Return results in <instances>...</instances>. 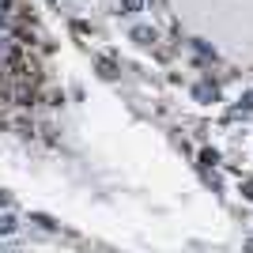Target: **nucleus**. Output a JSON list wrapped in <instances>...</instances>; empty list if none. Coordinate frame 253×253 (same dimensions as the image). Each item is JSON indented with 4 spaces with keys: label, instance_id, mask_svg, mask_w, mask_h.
<instances>
[{
    "label": "nucleus",
    "instance_id": "1",
    "mask_svg": "<svg viewBox=\"0 0 253 253\" xmlns=\"http://www.w3.org/2000/svg\"><path fill=\"white\" fill-rule=\"evenodd\" d=\"M132 42L151 45V42H155V31H151V27H132Z\"/></svg>",
    "mask_w": 253,
    "mask_h": 253
},
{
    "label": "nucleus",
    "instance_id": "2",
    "mask_svg": "<svg viewBox=\"0 0 253 253\" xmlns=\"http://www.w3.org/2000/svg\"><path fill=\"white\" fill-rule=\"evenodd\" d=\"M193 95L201 98V102H215V95H219V91H215L211 84H197V87H193Z\"/></svg>",
    "mask_w": 253,
    "mask_h": 253
},
{
    "label": "nucleus",
    "instance_id": "3",
    "mask_svg": "<svg viewBox=\"0 0 253 253\" xmlns=\"http://www.w3.org/2000/svg\"><path fill=\"white\" fill-rule=\"evenodd\" d=\"M15 231V219H11V215H0V234H11Z\"/></svg>",
    "mask_w": 253,
    "mask_h": 253
},
{
    "label": "nucleus",
    "instance_id": "4",
    "mask_svg": "<svg viewBox=\"0 0 253 253\" xmlns=\"http://www.w3.org/2000/svg\"><path fill=\"white\" fill-rule=\"evenodd\" d=\"M98 72H102L106 80H114V76H117V72H114V64H110V61H98Z\"/></svg>",
    "mask_w": 253,
    "mask_h": 253
},
{
    "label": "nucleus",
    "instance_id": "5",
    "mask_svg": "<svg viewBox=\"0 0 253 253\" xmlns=\"http://www.w3.org/2000/svg\"><path fill=\"white\" fill-rule=\"evenodd\" d=\"M144 8V0H125V11H140Z\"/></svg>",
    "mask_w": 253,
    "mask_h": 253
},
{
    "label": "nucleus",
    "instance_id": "6",
    "mask_svg": "<svg viewBox=\"0 0 253 253\" xmlns=\"http://www.w3.org/2000/svg\"><path fill=\"white\" fill-rule=\"evenodd\" d=\"M242 110H253V91H250V95L242 98Z\"/></svg>",
    "mask_w": 253,
    "mask_h": 253
},
{
    "label": "nucleus",
    "instance_id": "7",
    "mask_svg": "<svg viewBox=\"0 0 253 253\" xmlns=\"http://www.w3.org/2000/svg\"><path fill=\"white\" fill-rule=\"evenodd\" d=\"M242 193H246V197H250V201H253V181H250V185H246V189H242Z\"/></svg>",
    "mask_w": 253,
    "mask_h": 253
},
{
    "label": "nucleus",
    "instance_id": "8",
    "mask_svg": "<svg viewBox=\"0 0 253 253\" xmlns=\"http://www.w3.org/2000/svg\"><path fill=\"white\" fill-rule=\"evenodd\" d=\"M49 4H57V0H49Z\"/></svg>",
    "mask_w": 253,
    "mask_h": 253
}]
</instances>
